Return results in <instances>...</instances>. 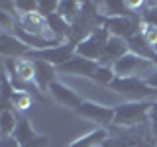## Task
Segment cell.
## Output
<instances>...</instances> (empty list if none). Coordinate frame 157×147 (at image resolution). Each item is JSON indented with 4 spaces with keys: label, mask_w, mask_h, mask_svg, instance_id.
I'll return each instance as SVG.
<instances>
[{
    "label": "cell",
    "mask_w": 157,
    "mask_h": 147,
    "mask_svg": "<svg viewBox=\"0 0 157 147\" xmlns=\"http://www.w3.org/2000/svg\"><path fill=\"white\" fill-rule=\"evenodd\" d=\"M153 102H124L114 108V126L116 127H137L149 122Z\"/></svg>",
    "instance_id": "1"
},
{
    "label": "cell",
    "mask_w": 157,
    "mask_h": 147,
    "mask_svg": "<svg viewBox=\"0 0 157 147\" xmlns=\"http://www.w3.org/2000/svg\"><path fill=\"white\" fill-rule=\"evenodd\" d=\"M157 71L155 63L149 59L137 57L134 53H128L114 65V73L120 78H149Z\"/></svg>",
    "instance_id": "2"
},
{
    "label": "cell",
    "mask_w": 157,
    "mask_h": 147,
    "mask_svg": "<svg viewBox=\"0 0 157 147\" xmlns=\"http://www.w3.org/2000/svg\"><path fill=\"white\" fill-rule=\"evenodd\" d=\"M118 94H124L132 102H155L157 90L151 88L144 78H120L118 77L110 85Z\"/></svg>",
    "instance_id": "3"
},
{
    "label": "cell",
    "mask_w": 157,
    "mask_h": 147,
    "mask_svg": "<svg viewBox=\"0 0 157 147\" xmlns=\"http://www.w3.org/2000/svg\"><path fill=\"white\" fill-rule=\"evenodd\" d=\"M102 147H157V141L151 135V127H128L122 134L108 137Z\"/></svg>",
    "instance_id": "4"
},
{
    "label": "cell",
    "mask_w": 157,
    "mask_h": 147,
    "mask_svg": "<svg viewBox=\"0 0 157 147\" xmlns=\"http://www.w3.org/2000/svg\"><path fill=\"white\" fill-rule=\"evenodd\" d=\"M28 55L33 61H45L49 65L59 69L77 55V45L73 41H69V43H61V45L49 47V49H41V51H29Z\"/></svg>",
    "instance_id": "5"
},
{
    "label": "cell",
    "mask_w": 157,
    "mask_h": 147,
    "mask_svg": "<svg viewBox=\"0 0 157 147\" xmlns=\"http://www.w3.org/2000/svg\"><path fill=\"white\" fill-rule=\"evenodd\" d=\"M108 39H110L108 29L104 26H98L90 36H86L81 43H77V55L98 63V59H100V55H102V49H104Z\"/></svg>",
    "instance_id": "6"
},
{
    "label": "cell",
    "mask_w": 157,
    "mask_h": 147,
    "mask_svg": "<svg viewBox=\"0 0 157 147\" xmlns=\"http://www.w3.org/2000/svg\"><path fill=\"white\" fill-rule=\"evenodd\" d=\"M102 26L108 29L110 36L130 39V37L137 36V26H140V22H137L134 16H122V18H108V20H104Z\"/></svg>",
    "instance_id": "7"
},
{
    "label": "cell",
    "mask_w": 157,
    "mask_h": 147,
    "mask_svg": "<svg viewBox=\"0 0 157 147\" xmlns=\"http://www.w3.org/2000/svg\"><path fill=\"white\" fill-rule=\"evenodd\" d=\"M128 53L130 51H128V41L126 39L110 36V39L106 41L104 49H102V55H100V59H98V65L114 69L116 63L120 61L124 55H128Z\"/></svg>",
    "instance_id": "8"
},
{
    "label": "cell",
    "mask_w": 157,
    "mask_h": 147,
    "mask_svg": "<svg viewBox=\"0 0 157 147\" xmlns=\"http://www.w3.org/2000/svg\"><path fill=\"white\" fill-rule=\"evenodd\" d=\"M78 114L88 118V120H94L98 124L104 126H114V108H106L94 102H82V106L78 108Z\"/></svg>",
    "instance_id": "9"
},
{
    "label": "cell",
    "mask_w": 157,
    "mask_h": 147,
    "mask_svg": "<svg viewBox=\"0 0 157 147\" xmlns=\"http://www.w3.org/2000/svg\"><path fill=\"white\" fill-rule=\"evenodd\" d=\"M96 67H98L96 61H90V59H85V57H81V55H75L69 63H65L63 67H59L57 71L59 73H65V75H77V77H88V78H92Z\"/></svg>",
    "instance_id": "10"
},
{
    "label": "cell",
    "mask_w": 157,
    "mask_h": 147,
    "mask_svg": "<svg viewBox=\"0 0 157 147\" xmlns=\"http://www.w3.org/2000/svg\"><path fill=\"white\" fill-rule=\"evenodd\" d=\"M49 92H51V96L55 98L59 104H63V106H67V108L78 110V108L82 106L81 96H78L75 90H71L69 86H65L63 82H57V81H55L51 86H49Z\"/></svg>",
    "instance_id": "11"
},
{
    "label": "cell",
    "mask_w": 157,
    "mask_h": 147,
    "mask_svg": "<svg viewBox=\"0 0 157 147\" xmlns=\"http://www.w3.org/2000/svg\"><path fill=\"white\" fill-rule=\"evenodd\" d=\"M0 53L6 59H20L29 53V47L24 45L14 33H2L0 36Z\"/></svg>",
    "instance_id": "12"
},
{
    "label": "cell",
    "mask_w": 157,
    "mask_h": 147,
    "mask_svg": "<svg viewBox=\"0 0 157 147\" xmlns=\"http://www.w3.org/2000/svg\"><path fill=\"white\" fill-rule=\"evenodd\" d=\"M33 63H36V85L39 86V90H47L55 82L57 67L49 65L45 61H33Z\"/></svg>",
    "instance_id": "13"
},
{
    "label": "cell",
    "mask_w": 157,
    "mask_h": 147,
    "mask_svg": "<svg viewBox=\"0 0 157 147\" xmlns=\"http://www.w3.org/2000/svg\"><path fill=\"white\" fill-rule=\"evenodd\" d=\"M126 41H128V51H130V53H134V55H137V57H144V59H149V61L155 63L157 55H155L153 47L145 41L141 33H137V36L126 39Z\"/></svg>",
    "instance_id": "14"
},
{
    "label": "cell",
    "mask_w": 157,
    "mask_h": 147,
    "mask_svg": "<svg viewBox=\"0 0 157 147\" xmlns=\"http://www.w3.org/2000/svg\"><path fill=\"white\" fill-rule=\"evenodd\" d=\"M98 12L102 16L108 18H122V16H134V10H130L128 2H118V0H112V2H102L98 4Z\"/></svg>",
    "instance_id": "15"
},
{
    "label": "cell",
    "mask_w": 157,
    "mask_h": 147,
    "mask_svg": "<svg viewBox=\"0 0 157 147\" xmlns=\"http://www.w3.org/2000/svg\"><path fill=\"white\" fill-rule=\"evenodd\" d=\"M47 20V28H49V32L53 33V37L55 39H59V41H61L63 37L65 36H69V33H71V24L67 22L65 18H61L59 16V14L55 12V14H51V16L49 18H45Z\"/></svg>",
    "instance_id": "16"
},
{
    "label": "cell",
    "mask_w": 157,
    "mask_h": 147,
    "mask_svg": "<svg viewBox=\"0 0 157 147\" xmlns=\"http://www.w3.org/2000/svg\"><path fill=\"white\" fill-rule=\"evenodd\" d=\"M106 139H108L106 130H94V131H90V134L78 137V139L73 141L69 147H102Z\"/></svg>",
    "instance_id": "17"
},
{
    "label": "cell",
    "mask_w": 157,
    "mask_h": 147,
    "mask_svg": "<svg viewBox=\"0 0 157 147\" xmlns=\"http://www.w3.org/2000/svg\"><path fill=\"white\" fill-rule=\"evenodd\" d=\"M81 12H82V4L81 2H73V0H63V2H59L57 14L61 18H65L69 24H75L77 20L81 18Z\"/></svg>",
    "instance_id": "18"
},
{
    "label": "cell",
    "mask_w": 157,
    "mask_h": 147,
    "mask_svg": "<svg viewBox=\"0 0 157 147\" xmlns=\"http://www.w3.org/2000/svg\"><path fill=\"white\" fill-rule=\"evenodd\" d=\"M18 118L14 112H10L8 108H4V112H2V116H0V131H2V139L4 137H12L14 135V131H16V127H18Z\"/></svg>",
    "instance_id": "19"
},
{
    "label": "cell",
    "mask_w": 157,
    "mask_h": 147,
    "mask_svg": "<svg viewBox=\"0 0 157 147\" xmlns=\"http://www.w3.org/2000/svg\"><path fill=\"white\" fill-rule=\"evenodd\" d=\"M12 137L18 141L20 145H24V143H29V141H33L37 135H36V131H33V127L29 126L28 120H20V122H18V127H16V131H14Z\"/></svg>",
    "instance_id": "20"
},
{
    "label": "cell",
    "mask_w": 157,
    "mask_h": 147,
    "mask_svg": "<svg viewBox=\"0 0 157 147\" xmlns=\"http://www.w3.org/2000/svg\"><path fill=\"white\" fill-rule=\"evenodd\" d=\"M10 104L16 108V110H28L33 104V96L24 92V90H14V94L10 96Z\"/></svg>",
    "instance_id": "21"
},
{
    "label": "cell",
    "mask_w": 157,
    "mask_h": 147,
    "mask_svg": "<svg viewBox=\"0 0 157 147\" xmlns=\"http://www.w3.org/2000/svg\"><path fill=\"white\" fill-rule=\"evenodd\" d=\"M92 78H94L96 82H100V85H112V82H114L118 77H116L114 69L98 65V67H96V71H94V75H92Z\"/></svg>",
    "instance_id": "22"
},
{
    "label": "cell",
    "mask_w": 157,
    "mask_h": 147,
    "mask_svg": "<svg viewBox=\"0 0 157 147\" xmlns=\"http://www.w3.org/2000/svg\"><path fill=\"white\" fill-rule=\"evenodd\" d=\"M59 10V2L57 0H39L37 2V14L43 18H49L51 14H55Z\"/></svg>",
    "instance_id": "23"
},
{
    "label": "cell",
    "mask_w": 157,
    "mask_h": 147,
    "mask_svg": "<svg viewBox=\"0 0 157 147\" xmlns=\"http://www.w3.org/2000/svg\"><path fill=\"white\" fill-rule=\"evenodd\" d=\"M14 12L18 16H28V14L37 12V2H28V0H18L14 2Z\"/></svg>",
    "instance_id": "24"
},
{
    "label": "cell",
    "mask_w": 157,
    "mask_h": 147,
    "mask_svg": "<svg viewBox=\"0 0 157 147\" xmlns=\"http://www.w3.org/2000/svg\"><path fill=\"white\" fill-rule=\"evenodd\" d=\"M22 147H47V139L41 135H37L33 141H29V143H24Z\"/></svg>",
    "instance_id": "25"
},
{
    "label": "cell",
    "mask_w": 157,
    "mask_h": 147,
    "mask_svg": "<svg viewBox=\"0 0 157 147\" xmlns=\"http://www.w3.org/2000/svg\"><path fill=\"white\" fill-rule=\"evenodd\" d=\"M0 147H22V145H20L14 137H4L2 143H0Z\"/></svg>",
    "instance_id": "26"
},
{
    "label": "cell",
    "mask_w": 157,
    "mask_h": 147,
    "mask_svg": "<svg viewBox=\"0 0 157 147\" xmlns=\"http://www.w3.org/2000/svg\"><path fill=\"white\" fill-rule=\"evenodd\" d=\"M145 82H147V85H149L151 88H155V90H157V71H155L149 78H145Z\"/></svg>",
    "instance_id": "27"
},
{
    "label": "cell",
    "mask_w": 157,
    "mask_h": 147,
    "mask_svg": "<svg viewBox=\"0 0 157 147\" xmlns=\"http://www.w3.org/2000/svg\"><path fill=\"white\" fill-rule=\"evenodd\" d=\"M149 118H151V122L157 120V100L153 102V106H151V114H149Z\"/></svg>",
    "instance_id": "28"
},
{
    "label": "cell",
    "mask_w": 157,
    "mask_h": 147,
    "mask_svg": "<svg viewBox=\"0 0 157 147\" xmlns=\"http://www.w3.org/2000/svg\"><path fill=\"white\" fill-rule=\"evenodd\" d=\"M151 135H153V139L157 141V120H153V122H151Z\"/></svg>",
    "instance_id": "29"
}]
</instances>
